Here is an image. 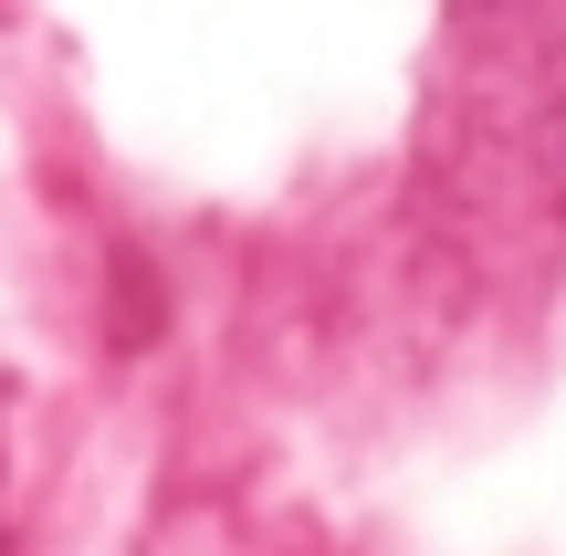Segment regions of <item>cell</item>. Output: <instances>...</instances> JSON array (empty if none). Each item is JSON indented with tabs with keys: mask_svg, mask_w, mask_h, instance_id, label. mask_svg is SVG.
<instances>
[]
</instances>
